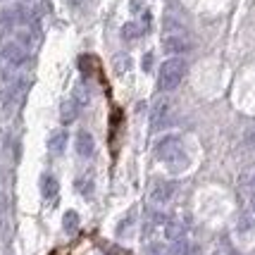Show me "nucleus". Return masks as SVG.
I'll list each match as a JSON object with an SVG mask.
<instances>
[{"instance_id": "9", "label": "nucleus", "mask_w": 255, "mask_h": 255, "mask_svg": "<svg viewBox=\"0 0 255 255\" xmlns=\"http://www.w3.org/2000/svg\"><path fill=\"white\" fill-rule=\"evenodd\" d=\"M77 115H79L77 103H74V100H65L62 108H60V120H62V124H72L77 120Z\"/></svg>"}, {"instance_id": "5", "label": "nucleus", "mask_w": 255, "mask_h": 255, "mask_svg": "<svg viewBox=\"0 0 255 255\" xmlns=\"http://www.w3.org/2000/svg\"><path fill=\"white\" fill-rule=\"evenodd\" d=\"M2 55H5V60H7L12 67H22L24 62L29 60V53H26V48H24L19 41L5 45V48H2Z\"/></svg>"}, {"instance_id": "3", "label": "nucleus", "mask_w": 255, "mask_h": 255, "mask_svg": "<svg viewBox=\"0 0 255 255\" xmlns=\"http://www.w3.org/2000/svg\"><path fill=\"white\" fill-rule=\"evenodd\" d=\"M169 115H172V103L162 96V98H157L153 103V110H150V127H153V131H160V129H165L167 122H169Z\"/></svg>"}, {"instance_id": "13", "label": "nucleus", "mask_w": 255, "mask_h": 255, "mask_svg": "<svg viewBox=\"0 0 255 255\" xmlns=\"http://www.w3.org/2000/svg\"><path fill=\"white\" fill-rule=\"evenodd\" d=\"M74 103H77L79 108H84V105H89V91H86V86H81L79 84L77 89H74Z\"/></svg>"}, {"instance_id": "15", "label": "nucleus", "mask_w": 255, "mask_h": 255, "mask_svg": "<svg viewBox=\"0 0 255 255\" xmlns=\"http://www.w3.org/2000/svg\"><path fill=\"white\" fill-rule=\"evenodd\" d=\"M253 227H255L253 220H251V217H244V220H241V224H239V232H251Z\"/></svg>"}, {"instance_id": "17", "label": "nucleus", "mask_w": 255, "mask_h": 255, "mask_svg": "<svg viewBox=\"0 0 255 255\" xmlns=\"http://www.w3.org/2000/svg\"><path fill=\"white\" fill-rule=\"evenodd\" d=\"M150 65H153V53H145V57H143V69L145 72L150 69Z\"/></svg>"}, {"instance_id": "6", "label": "nucleus", "mask_w": 255, "mask_h": 255, "mask_svg": "<svg viewBox=\"0 0 255 255\" xmlns=\"http://www.w3.org/2000/svg\"><path fill=\"white\" fill-rule=\"evenodd\" d=\"M174 189H177V186H174L172 181H157L155 186H153V191H150V200L157 203V205H165V203L172 200Z\"/></svg>"}, {"instance_id": "20", "label": "nucleus", "mask_w": 255, "mask_h": 255, "mask_svg": "<svg viewBox=\"0 0 255 255\" xmlns=\"http://www.w3.org/2000/svg\"><path fill=\"white\" fill-rule=\"evenodd\" d=\"M253 186H255V179H253Z\"/></svg>"}, {"instance_id": "2", "label": "nucleus", "mask_w": 255, "mask_h": 255, "mask_svg": "<svg viewBox=\"0 0 255 255\" xmlns=\"http://www.w3.org/2000/svg\"><path fill=\"white\" fill-rule=\"evenodd\" d=\"M186 60L184 57H169L162 62L160 72H157V89L167 93V91H174L181 84V79L186 74Z\"/></svg>"}, {"instance_id": "14", "label": "nucleus", "mask_w": 255, "mask_h": 255, "mask_svg": "<svg viewBox=\"0 0 255 255\" xmlns=\"http://www.w3.org/2000/svg\"><path fill=\"white\" fill-rule=\"evenodd\" d=\"M122 33H124V38H129V41H131V38L138 36V26H136V24H124Z\"/></svg>"}, {"instance_id": "8", "label": "nucleus", "mask_w": 255, "mask_h": 255, "mask_svg": "<svg viewBox=\"0 0 255 255\" xmlns=\"http://www.w3.org/2000/svg\"><path fill=\"white\" fill-rule=\"evenodd\" d=\"M48 148H50V153H55V155L65 153V148H67V131L65 129H60V131H55L53 136H50Z\"/></svg>"}, {"instance_id": "19", "label": "nucleus", "mask_w": 255, "mask_h": 255, "mask_svg": "<svg viewBox=\"0 0 255 255\" xmlns=\"http://www.w3.org/2000/svg\"><path fill=\"white\" fill-rule=\"evenodd\" d=\"M215 255H229V253H224V251H217V253H215Z\"/></svg>"}, {"instance_id": "4", "label": "nucleus", "mask_w": 255, "mask_h": 255, "mask_svg": "<svg viewBox=\"0 0 255 255\" xmlns=\"http://www.w3.org/2000/svg\"><path fill=\"white\" fill-rule=\"evenodd\" d=\"M162 48L172 57H179L181 53H189L191 50V41L186 36H181V33H167L165 38H162Z\"/></svg>"}, {"instance_id": "10", "label": "nucleus", "mask_w": 255, "mask_h": 255, "mask_svg": "<svg viewBox=\"0 0 255 255\" xmlns=\"http://www.w3.org/2000/svg\"><path fill=\"white\" fill-rule=\"evenodd\" d=\"M41 193H43V198H55L57 196V179L50 177V174H45L43 179H41Z\"/></svg>"}, {"instance_id": "12", "label": "nucleus", "mask_w": 255, "mask_h": 255, "mask_svg": "<svg viewBox=\"0 0 255 255\" xmlns=\"http://www.w3.org/2000/svg\"><path fill=\"white\" fill-rule=\"evenodd\" d=\"M62 227H65L67 234H74L79 229V215L74 210H67L65 217H62Z\"/></svg>"}, {"instance_id": "1", "label": "nucleus", "mask_w": 255, "mask_h": 255, "mask_svg": "<svg viewBox=\"0 0 255 255\" xmlns=\"http://www.w3.org/2000/svg\"><path fill=\"white\" fill-rule=\"evenodd\" d=\"M155 157L160 162H165L169 169H174V172H181L186 167V162H189L184 143H181L179 136H165V138H160L155 145Z\"/></svg>"}, {"instance_id": "7", "label": "nucleus", "mask_w": 255, "mask_h": 255, "mask_svg": "<svg viewBox=\"0 0 255 255\" xmlns=\"http://www.w3.org/2000/svg\"><path fill=\"white\" fill-rule=\"evenodd\" d=\"M96 150V141L89 131H79L77 133V155L81 157H91Z\"/></svg>"}, {"instance_id": "16", "label": "nucleus", "mask_w": 255, "mask_h": 255, "mask_svg": "<svg viewBox=\"0 0 255 255\" xmlns=\"http://www.w3.org/2000/svg\"><path fill=\"white\" fill-rule=\"evenodd\" d=\"M148 255H169V253H167V251H165V248H162V246H150V251H148Z\"/></svg>"}, {"instance_id": "18", "label": "nucleus", "mask_w": 255, "mask_h": 255, "mask_svg": "<svg viewBox=\"0 0 255 255\" xmlns=\"http://www.w3.org/2000/svg\"><path fill=\"white\" fill-rule=\"evenodd\" d=\"M251 208H253V212H255V196H253V200H251Z\"/></svg>"}, {"instance_id": "11", "label": "nucleus", "mask_w": 255, "mask_h": 255, "mask_svg": "<svg viewBox=\"0 0 255 255\" xmlns=\"http://www.w3.org/2000/svg\"><path fill=\"white\" fill-rule=\"evenodd\" d=\"M184 232H186V229H184V224H179V222H169L165 227V236L172 241V244L181 241V239H184Z\"/></svg>"}]
</instances>
